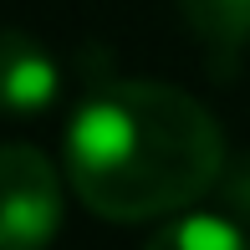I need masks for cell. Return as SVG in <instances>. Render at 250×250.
<instances>
[{
	"mask_svg": "<svg viewBox=\"0 0 250 250\" xmlns=\"http://www.w3.org/2000/svg\"><path fill=\"white\" fill-rule=\"evenodd\" d=\"M214 112L168 82H102L66 123V179L102 220L138 225L189 209L220 184Z\"/></svg>",
	"mask_w": 250,
	"mask_h": 250,
	"instance_id": "1",
	"label": "cell"
},
{
	"mask_svg": "<svg viewBox=\"0 0 250 250\" xmlns=\"http://www.w3.org/2000/svg\"><path fill=\"white\" fill-rule=\"evenodd\" d=\"M0 184H5V209H0V245L5 250H46L62 230V179L51 158L31 143H5L0 153Z\"/></svg>",
	"mask_w": 250,
	"mask_h": 250,
	"instance_id": "2",
	"label": "cell"
},
{
	"mask_svg": "<svg viewBox=\"0 0 250 250\" xmlns=\"http://www.w3.org/2000/svg\"><path fill=\"white\" fill-rule=\"evenodd\" d=\"M56 97V62L26 31H5V107L16 118L51 107Z\"/></svg>",
	"mask_w": 250,
	"mask_h": 250,
	"instance_id": "3",
	"label": "cell"
},
{
	"mask_svg": "<svg viewBox=\"0 0 250 250\" xmlns=\"http://www.w3.org/2000/svg\"><path fill=\"white\" fill-rule=\"evenodd\" d=\"M179 10L220 62H235L250 46V0H179Z\"/></svg>",
	"mask_w": 250,
	"mask_h": 250,
	"instance_id": "4",
	"label": "cell"
},
{
	"mask_svg": "<svg viewBox=\"0 0 250 250\" xmlns=\"http://www.w3.org/2000/svg\"><path fill=\"white\" fill-rule=\"evenodd\" d=\"M143 250H250V240L230 214H179Z\"/></svg>",
	"mask_w": 250,
	"mask_h": 250,
	"instance_id": "5",
	"label": "cell"
},
{
	"mask_svg": "<svg viewBox=\"0 0 250 250\" xmlns=\"http://www.w3.org/2000/svg\"><path fill=\"white\" fill-rule=\"evenodd\" d=\"M214 194H220V204L230 209V220H245L250 225V148L235 153V158H225Z\"/></svg>",
	"mask_w": 250,
	"mask_h": 250,
	"instance_id": "6",
	"label": "cell"
}]
</instances>
